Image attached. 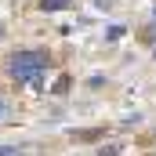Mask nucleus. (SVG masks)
<instances>
[{
    "mask_svg": "<svg viewBox=\"0 0 156 156\" xmlns=\"http://www.w3.org/2000/svg\"><path fill=\"white\" fill-rule=\"evenodd\" d=\"M47 69V55L44 51H15L7 58V73L15 80H26V83H37L40 87V73Z\"/></svg>",
    "mask_w": 156,
    "mask_h": 156,
    "instance_id": "f257e3e1",
    "label": "nucleus"
},
{
    "mask_svg": "<svg viewBox=\"0 0 156 156\" xmlns=\"http://www.w3.org/2000/svg\"><path fill=\"white\" fill-rule=\"evenodd\" d=\"M69 4H73V0H40V7H44V11H66Z\"/></svg>",
    "mask_w": 156,
    "mask_h": 156,
    "instance_id": "f03ea898",
    "label": "nucleus"
},
{
    "mask_svg": "<svg viewBox=\"0 0 156 156\" xmlns=\"http://www.w3.org/2000/svg\"><path fill=\"white\" fill-rule=\"evenodd\" d=\"M98 156H123V142H109V145H102V153Z\"/></svg>",
    "mask_w": 156,
    "mask_h": 156,
    "instance_id": "7ed1b4c3",
    "label": "nucleus"
},
{
    "mask_svg": "<svg viewBox=\"0 0 156 156\" xmlns=\"http://www.w3.org/2000/svg\"><path fill=\"white\" fill-rule=\"evenodd\" d=\"M69 83H73L69 76H58V80H55V94H66V91H69Z\"/></svg>",
    "mask_w": 156,
    "mask_h": 156,
    "instance_id": "20e7f679",
    "label": "nucleus"
},
{
    "mask_svg": "<svg viewBox=\"0 0 156 156\" xmlns=\"http://www.w3.org/2000/svg\"><path fill=\"white\" fill-rule=\"evenodd\" d=\"M73 138H80V142H94V138H102V131H80V134H73Z\"/></svg>",
    "mask_w": 156,
    "mask_h": 156,
    "instance_id": "39448f33",
    "label": "nucleus"
},
{
    "mask_svg": "<svg viewBox=\"0 0 156 156\" xmlns=\"http://www.w3.org/2000/svg\"><path fill=\"white\" fill-rule=\"evenodd\" d=\"M0 156H29V153H22V149H0Z\"/></svg>",
    "mask_w": 156,
    "mask_h": 156,
    "instance_id": "423d86ee",
    "label": "nucleus"
},
{
    "mask_svg": "<svg viewBox=\"0 0 156 156\" xmlns=\"http://www.w3.org/2000/svg\"><path fill=\"white\" fill-rule=\"evenodd\" d=\"M145 37H149V40H156V22L149 26V29H145Z\"/></svg>",
    "mask_w": 156,
    "mask_h": 156,
    "instance_id": "0eeeda50",
    "label": "nucleus"
},
{
    "mask_svg": "<svg viewBox=\"0 0 156 156\" xmlns=\"http://www.w3.org/2000/svg\"><path fill=\"white\" fill-rule=\"evenodd\" d=\"M0 116H4V102H0Z\"/></svg>",
    "mask_w": 156,
    "mask_h": 156,
    "instance_id": "6e6552de",
    "label": "nucleus"
},
{
    "mask_svg": "<svg viewBox=\"0 0 156 156\" xmlns=\"http://www.w3.org/2000/svg\"><path fill=\"white\" fill-rule=\"evenodd\" d=\"M0 37H4V29H0Z\"/></svg>",
    "mask_w": 156,
    "mask_h": 156,
    "instance_id": "1a4fd4ad",
    "label": "nucleus"
}]
</instances>
